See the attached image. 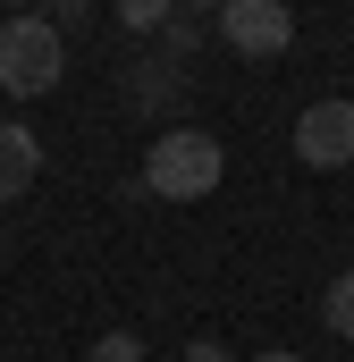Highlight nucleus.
Here are the masks:
<instances>
[{
  "mask_svg": "<svg viewBox=\"0 0 354 362\" xmlns=\"http://www.w3.org/2000/svg\"><path fill=\"white\" fill-rule=\"evenodd\" d=\"M177 8H194V17H211V25H219V8H228V0H177Z\"/></svg>",
  "mask_w": 354,
  "mask_h": 362,
  "instance_id": "9d476101",
  "label": "nucleus"
},
{
  "mask_svg": "<svg viewBox=\"0 0 354 362\" xmlns=\"http://www.w3.org/2000/svg\"><path fill=\"white\" fill-rule=\"evenodd\" d=\"M85 8H93V0H59V17H85Z\"/></svg>",
  "mask_w": 354,
  "mask_h": 362,
  "instance_id": "f8f14e48",
  "label": "nucleus"
},
{
  "mask_svg": "<svg viewBox=\"0 0 354 362\" xmlns=\"http://www.w3.org/2000/svg\"><path fill=\"white\" fill-rule=\"evenodd\" d=\"M34 177H42V135L17 127V118H0V202H17Z\"/></svg>",
  "mask_w": 354,
  "mask_h": 362,
  "instance_id": "39448f33",
  "label": "nucleus"
},
{
  "mask_svg": "<svg viewBox=\"0 0 354 362\" xmlns=\"http://www.w3.org/2000/svg\"><path fill=\"white\" fill-rule=\"evenodd\" d=\"M295 160L304 169H346L354 160V101H312L295 118Z\"/></svg>",
  "mask_w": 354,
  "mask_h": 362,
  "instance_id": "20e7f679",
  "label": "nucleus"
},
{
  "mask_svg": "<svg viewBox=\"0 0 354 362\" xmlns=\"http://www.w3.org/2000/svg\"><path fill=\"white\" fill-rule=\"evenodd\" d=\"M253 362H304V354H287V346H270V354H253Z\"/></svg>",
  "mask_w": 354,
  "mask_h": 362,
  "instance_id": "9b49d317",
  "label": "nucleus"
},
{
  "mask_svg": "<svg viewBox=\"0 0 354 362\" xmlns=\"http://www.w3.org/2000/svg\"><path fill=\"white\" fill-rule=\"evenodd\" d=\"M219 42L245 51V59H278L295 42V8L287 0H228L219 8Z\"/></svg>",
  "mask_w": 354,
  "mask_h": 362,
  "instance_id": "7ed1b4c3",
  "label": "nucleus"
},
{
  "mask_svg": "<svg viewBox=\"0 0 354 362\" xmlns=\"http://www.w3.org/2000/svg\"><path fill=\"white\" fill-rule=\"evenodd\" d=\"M185 362H228V346H219V337H194V346H185Z\"/></svg>",
  "mask_w": 354,
  "mask_h": 362,
  "instance_id": "1a4fd4ad",
  "label": "nucleus"
},
{
  "mask_svg": "<svg viewBox=\"0 0 354 362\" xmlns=\"http://www.w3.org/2000/svg\"><path fill=\"white\" fill-rule=\"evenodd\" d=\"M321 320H329L338 337H354V270H346V278H329V295H321Z\"/></svg>",
  "mask_w": 354,
  "mask_h": 362,
  "instance_id": "0eeeda50",
  "label": "nucleus"
},
{
  "mask_svg": "<svg viewBox=\"0 0 354 362\" xmlns=\"http://www.w3.org/2000/svg\"><path fill=\"white\" fill-rule=\"evenodd\" d=\"M59 76H68V42H59V25L34 17V8L0 17V93H8V101H42Z\"/></svg>",
  "mask_w": 354,
  "mask_h": 362,
  "instance_id": "f03ea898",
  "label": "nucleus"
},
{
  "mask_svg": "<svg viewBox=\"0 0 354 362\" xmlns=\"http://www.w3.org/2000/svg\"><path fill=\"white\" fill-rule=\"evenodd\" d=\"M85 362H144V346L127 337V329H110V337H93V354Z\"/></svg>",
  "mask_w": 354,
  "mask_h": 362,
  "instance_id": "6e6552de",
  "label": "nucleus"
},
{
  "mask_svg": "<svg viewBox=\"0 0 354 362\" xmlns=\"http://www.w3.org/2000/svg\"><path fill=\"white\" fill-rule=\"evenodd\" d=\"M219 177H228V152L202 127H161L144 144V194H161V202H202V194H219Z\"/></svg>",
  "mask_w": 354,
  "mask_h": 362,
  "instance_id": "f257e3e1",
  "label": "nucleus"
},
{
  "mask_svg": "<svg viewBox=\"0 0 354 362\" xmlns=\"http://www.w3.org/2000/svg\"><path fill=\"white\" fill-rule=\"evenodd\" d=\"M0 8H25V0H0Z\"/></svg>",
  "mask_w": 354,
  "mask_h": 362,
  "instance_id": "ddd939ff",
  "label": "nucleus"
},
{
  "mask_svg": "<svg viewBox=\"0 0 354 362\" xmlns=\"http://www.w3.org/2000/svg\"><path fill=\"white\" fill-rule=\"evenodd\" d=\"M110 17L127 25V34H169V17H177V0H110Z\"/></svg>",
  "mask_w": 354,
  "mask_h": 362,
  "instance_id": "423d86ee",
  "label": "nucleus"
}]
</instances>
